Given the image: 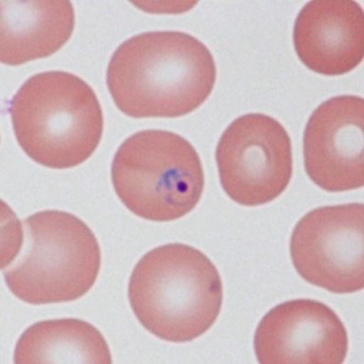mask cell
<instances>
[{"instance_id": "obj_12", "label": "cell", "mask_w": 364, "mask_h": 364, "mask_svg": "<svg viewBox=\"0 0 364 364\" xmlns=\"http://www.w3.org/2000/svg\"><path fill=\"white\" fill-rule=\"evenodd\" d=\"M17 364H111L112 355L99 329L77 318L49 319L27 328L17 341Z\"/></svg>"}, {"instance_id": "obj_2", "label": "cell", "mask_w": 364, "mask_h": 364, "mask_svg": "<svg viewBox=\"0 0 364 364\" xmlns=\"http://www.w3.org/2000/svg\"><path fill=\"white\" fill-rule=\"evenodd\" d=\"M128 298L146 331L170 343H187L210 329L223 306V282L210 259L191 245L149 250L134 267Z\"/></svg>"}, {"instance_id": "obj_7", "label": "cell", "mask_w": 364, "mask_h": 364, "mask_svg": "<svg viewBox=\"0 0 364 364\" xmlns=\"http://www.w3.org/2000/svg\"><path fill=\"white\" fill-rule=\"evenodd\" d=\"M290 257L305 281L336 294L364 287V205L317 208L295 226Z\"/></svg>"}, {"instance_id": "obj_8", "label": "cell", "mask_w": 364, "mask_h": 364, "mask_svg": "<svg viewBox=\"0 0 364 364\" xmlns=\"http://www.w3.org/2000/svg\"><path fill=\"white\" fill-rule=\"evenodd\" d=\"M254 351L261 364H341L348 356V331L326 304L296 299L262 317Z\"/></svg>"}, {"instance_id": "obj_4", "label": "cell", "mask_w": 364, "mask_h": 364, "mask_svg": "<svg viewBox=\"0 0 364 364\" xmlns=\"http://www.w3.org/2000/svg\"><path fill=\"white\" fill-rule=\"evenodd\" d=\"M17 250L3 266L5 283L17 299L31 305L75 301L95 284L101 249L84 221L60 210L23 220Z\"/></svg>"}, {"instance_id": "obj_1", "label": "cell", "mask_w": 364, "mask_h": 364, "mask_svg": "<svg viewBox=\"0 0 364 364\" xmlns=\"http://www.w3.org/2000/svg\"><path fill=\"white\" fill-rule=\"evenodd\" d=\"M108 91L132 118H178L200 107L216 83L210 50L191 34L154 31L125 41L109 60Z\"/></svg>"}, {"instance_id": "obj_5", "label": "cell", "mask_w": 364, "mask_h": 364, "mask_svg": "<svg viewBox=\"0 0 364 364\" xmlns=\"http://www.w3.org/2000/svg\"><path fill=\"white\" fill-rule=\"evenodd\" d=\"M112 182L122 203L149 221H174L202 198L204 171L195 147L178 134L149 129L119 146Z\"/></svg>"}, {"instance_id": "obj_9", "label": "cell", "mask_w": 364, "mask_h": 364, "mask_svg": "<svg viewBox=\"0 0 364 364\" xmlns=\"http://www.w3.org/2000/svg\"><path fill=\"white\" fill-rule=\"evenodd\" d=\"M304 166L327 192L363 187V97L336 96L316 108L304 132Z\"/></svg>"}, {"instance_id": "obj_6", "label": "cell", "mask_w": 364, "mask_h": 364, "mask_svg": "<svg viewBox=\"0 0 364 364\" xmlns=\"http://www.w3.org/2000/svg\"><path fill=\"white\" fill-rule=\"evenodd\" d=\"M220 182L230 198L257 207L278 198L293 176V147L272 117L250 113L228 125L215 152Z\"/></svg>"}, {"instance_id": "obj_10", "label": "cell", "mask_w": 364, "mask_h": 364, "mask_svg": "<svg viewBox=\"0 0 364 364\" xmlns=\"http://www.w3.org/2000/svg\"><path fill=\"white\" fill-rule=\"evenodd\" d=\"M295 51L309 70L343 75L364 56V14L351 0H314L299 13L293 31Z\"/></svg>"}, {"instance_id": "obj_11", "label": "cell", "mask_w": 364, "mask_h": 364, "mask_svg": "<svg viewBox=\"0 0 364 364\" xmlns=\"http://www.w3.org/2000/svg\"><path fill=\"white\" fill-rule=\"evenodd\" d=\"M0 4V60L8 66L49 58L73 33L75 9L68 0H3Z\"/></svg>"}, {"instance_id": "obj_3", "label": "cell", "mask_w": 364, "mask_h": 364, "mask_svg": "<svg viewBox=\"0 0 364 364\" xmlns=\"http://www.w3.org/2000/svg\"><path fill=\"white\" fill-rule=\"evenodd\" d=\"M18 145L51 169L79 166L95 152L104 134V112L89 84L63 70L27 79L9 102Z\"/></svg>"}]
</instances>
